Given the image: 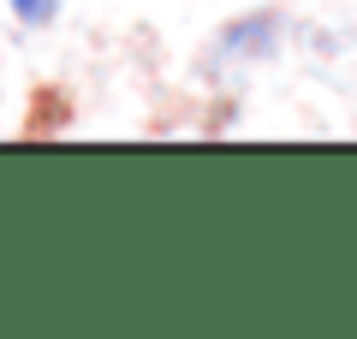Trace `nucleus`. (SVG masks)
Returning <instances> with one entry per match:
<instances>
[{"instance_id":"nucleus-1","label":"nucleus","mask_w":357,"mask_h":339,"mask_svg":"<svg viewBox=\"0 0 357 339\" xmlns=\"http://www.w3.org/2000/svg\"><path fill=\"white\" fill-rule=\"evenodd\" d=\"M6 6H13V13L24 18V24H48V18H54V6H60V0H6Z\"/></svg>"}]
</instances>
